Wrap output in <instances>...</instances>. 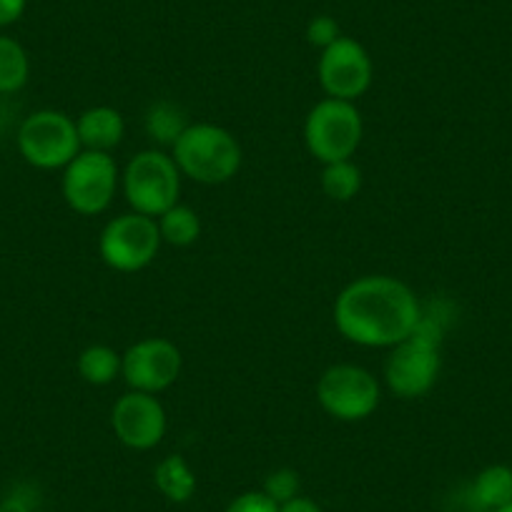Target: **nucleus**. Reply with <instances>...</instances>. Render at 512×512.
<instances>
[{
	"mask_svg": "<svg viewBox=\"0 0 512 512\" xmlns=\"http://www.w3.org/2000/svg\"><path fill=\"white\" fill-rule=\"evenodd\" d=\"M420 312L422 302L410 284L390 274H367L339 292L334 327L359 347L392 349L410 337Z\"/></svg>",
	"mask_w": 512,
	"mask_h": 512,
	"instance_id": "obj_1",
	"label": "nucleus"
},
{
	"mask_svg": "<svg viewBox=\"0 0 512 512\" xmlns=\"http://www.w3.org/2000/svg\"><path fill=\"white\" fill-rule=\"evenodd\" d=\"M171 156L181 176L206 186H219L234 179L244 159L236 136L216 123H189L171 146Z\"/></svg>",
	"mask_w": 512,
	"mask_h": 512,
	"instance_id": "obj_2",
	"label": "nucleus"
},
{
	"mask_svg": "<svg viewBox=\"0 0 512 512\" xmlns=\"http://www.w3.org/2000/svg\"><path fill=\"white\" fill-rule=\"evenodd\" d=\"M181 171L174 156L161 149H146L131 156L121 174V189L136 214L159 219L164 211L179 204Z\"/></svg>",
	"mask_w": 512,
	"mask_h": 512,
	"instance_id": "obj_3",
	"label": "nucleus"
},
{
	"mask_svg": "<svg viewBox=\"0 0 512 512\" xmlns=\"http://www.w3.org/2000/svg\"><path fill=\"white\" fill-rule=\"evenodd\" d=\"M364 139V121L352 101L322 98L304 121V144L319 164L347 161L357 154Z\"/></svg>",
	"mask_w": 512,
	"mask_h": 512,
	"instance_id": "obj_4",
	"label": "nucleus"
},
{
	"mask_svg": "<svg viewBox=\"0 0 512 512\" xmlns=\"http://www.w3.org/2000/svg\"><path fill=\"white\" fill-rule=\"evenodd\" d=\"M16 141L23 159L43 171L66 169L83 151L76 121L56 108L33 111L18 128Z\"/></svg>",
	"mask_w": 512,
	"mask_h": 512,
	"instance_id": "obj_5",
	"label": "nucleus"
},
{
	"mask_svg": "<svg viewBox=\"0 0 512 512\" xmlns=\"http://www.w3.org/2000/svg\"><path fill=\"white\" fill-rule=\"evenodd\" d=\"M161 234L156 219L136 211L118 214L103 226L98 236V254L113 272L134 274L149 267L159 256Z\"/></svg>",
	"mask_w": 512,
	"mask_h": 512,
	"instance_id": "obj_6",
	"label": "nucleus"
},
{
	"mask_svg": "<svg viewBox=\"0 0 512 512\" xmlns=\"http://www.w3.org/2000/svg\"><path fill=\"white\" fill-rule=\"evenodd\" d=\"M317 402L339 422H362L382 402L379 379L359 364H332L317 379Z\"/></svg>",
	"mask_w": 512,
	"mask_h": 512,
	"instance_id": "obj_7",
	"label": "nucleus"
},
{
	"mask_svg": "<svg viewBox=\"0 0 512 512\" xmlns=\"http://www.w3.org/2000/svg\"><path fill=\"white\" fill-rule=\"evenodd\" d=\"M118 186H121V171L116 159L103 151L83 149L63 169V199L81 216L103 214L113 204Z\"/></svg>",
	"mask_w": 512,
	"mask_h": 512,
	"instance_id": "obj_8",
	"label": "nucleus"
},
{
	"mask_svg": "<svg viewBox=\"0 0 512 512\" xmlns=\"http://www.w3.org/2000/svg\"><path fill=\"white\" fill-rule=\"evenodd\" d=\"M184 367L181 349L171 339L146 337L121 354V377L128 390L161 395L176 384Z\"/></svg>",
	"mask_w": 512,
	"mask_h": 512,
	"instance_id": "obj_9",
	"label": "nucleus"
},
{
	"mask_svg": "<svg viewBox=\"0 0 512 512\" xmlns=\"http://www.w3.org/2000/svg\"><path fill=\"white\" fill-rule=\"evenodd\" d=\"M440 369V344L410 334L405 342L390 349V357L384 362V382L400 400H417L435 387Z\"/></svg>",
	"mask_w": 512,
	"mask_h": 512,
	"instance_id": "obj_10",
	"label": "nucleus"
},
{
	"mask_svg": "<svg viewBox=\"0 0 512 512\" xmlns=\"http://www.w3.org/2000/svg\"><path fill=\"white\" fill-rule=\"evenodd\" d=\"M317 78L329 98L354 103L372 86V58L362 43L349 36H339L332 46L319 53Z\"/></svg>",
	"mask_w": 512,
	"mask_h": 512,
	"instance_id": "obj_11",
	"label": "nucleus"
},
{
	"mask_svg": "<svg viewBox=\"0 0 512 512\" xmlns=\"http://www.w3.org/2000/svg\"><path fill=\"white\" fill-rule=\"evenodd\" d=\"M111 427L123 447L136 452L154 450L166 437V410L156 395L128 390L111 407Z\"/></svg>",
	"mask_w": 512,
	"mask_h": 512,
	"instance_id": "obj_12",
	"label": "nucleus"
},
{
	"mask_svg": "<svg viewBox=\"0 0 512 512\" xmlns=\"http://www.w3.org/2000/svg\"><path fill=\"white\" fill-rule=\"evenodd\" d=\"M76 128L83 149L103 151V154H111L126 136V121H123L121 111L111 106L86 108L76 118Z\"/></svg>",
	"mask_w": 512,
	"mask_h": 512,
	"instance_id": "obj_13",
	"label": "nucleus"
},
{
	"mask_svg": "<svg viewBox=\"0 0 512 512\" xmlns=\"http://www.w3.org/2000/svg\"><path fill=\"white\" fill-rule=\"evenodd\" d=\"M472 505L480 512H495L512 502V467L490 465L475 477L470 487Z\"/></svg>",
	"mask_w": 512,
	"mask_h": 512,
	"instance_id": "obj_14",
	"label": "nucleus"
},
{
	"mask_svg": "<svg viewBox=\"0 0 512 512\" xmlns=\"http://www.w3.org/2000/svg\"><path fill=\"white\" fill-rule=\"evenodd\" d=\"M154 482L169 502H189L196 492V475L181 455H169L156 465Z\"/></svg>",
	"mask_w": 512,
	"mask_h": 512,
	"instance_id": "obj_15",
	"label": "nucleus"
},
{
	"mask_svg": "<svg viewBox=\"0 0 512 512\" xmlns=\"http://www.w3.org/2000/svg\"><path fill=\"white\" fill-rule=\"evenodd\" d=\"M156 224H159L161 241L169 246H179V249L196 244L201 236L199 214H196V209H191V206L181 204V201L171 206L169 211H164V214L156 219Z\"/></svg>",
	"mask_w": 512,
	"mask_h": 512,
	"instance_id": "obj_16",
	"label": "nucleus"
},
{
	"mask_svg": "<svg viewBox=\"0 0 512 512\" xmlns=\"http://www.w3.org/2000/svg\"><path fill=\"white\" fill-rule=\"evenodd\" d=\"M78 374L93 387H106L121 377V354L108 344H91L78 354Z\"/></svg>",
	"mask_w": 512,
	"mask_h": 512,
	"instance_id": "obj_17",
	"label": "nucleus"
},
{
	"mask_svg": "<svg viewBox=\"0 0 512 512\" xmlns=\"http://www.w3.org/2000/svg\"><path fill=\"white\" fill-rule=\"evenodd\" d=\"M31 76L28 53L16 38L0 36V93L21 91Z\"/></svg>",
	"mask_w": 512,
	"mask_h": 512,
	"instance_id": "obj_18",
	"label": "nucleus"
},
{
	"mask_svg": "<svg viewBox=\"0 0 512 512\" xmlns=\"http://www.w3.org/2000/svg\"><path fill=\"white\" fill-rule=\"evenodd\" d=\"M322 191L332 201H352L362 191V169L352 159L324 164L322 169Z\"/></svg>",
	"mask_w": 512,
	"mask_h": 512,
	"instance_id": "obj_19",
	"label": "nucleus"
},
{
	"mask_svg": "<svg viewBox=\"0 0 512 512\" xmlns=\"http://www.w3.org/2000/svg\"><path fill=\"white\" fill-rule=\"evenodd\" d=\"M189 121H186L184 111L171 101H159L149 108L146 113V134L159 144L174 146L176 139L186 131Z\"/></svg>",
	"mask_w": 512,
	"mask_h": 512,
	"instance_id": "obj_20",
	"label": "nucleus"
},
{
	"mask_svg": "<svg viewBox=\"0 0 512 512\" xmlns=\"http://www.w3.org/2000/svg\"><path fill=\"white\" fill-rule=\"evenodd\" d=\"M299 487H302V480H299V472L292 470V467H279V470L269 472V477L264 480V492L277 505L294 500L299 495Z\"/></svg>",
	"mask_w": 512,
	"mask_h": 512,
	"instance_id": "obj_21",
	"label": "nucleus"
},
{
	"mask_svg": "<svg viewBox=\"0 0 512 512\" xmlns=\"http://www.w3.org/2000/svg\"><path fill=\"white\" fill-rule=\"evenodd\" d=\"M342 36V31H339V23L337 18L332 16H314L312 21L307 23V41L309 46L319 48V51H324L327 46H332L337 38Z\"/></svg>",
	"mask_w": 512,
	"mask_h": 512,
	"instance_id": "obj_22",
	"label": "nucleus"
},
{
	"mask_svg": "<svg viewBox=\"0 0 512 512\" xmlns=\"http://www.w3.org/2000/svg\"><path fill=\"white\" fill-rule=\"evenodd\" d=\"M226 512H279V505L264 490H251L234 497Z\"/></svg>",
	"mask_w": 512,
	"mask_h": 512,
	"instance_id": "obj_23",
	"label": "nucleus"
},
{
	"mask_svg": "<svg viewBox=\"0 0 512 512\" xmlns=\"http://www.w3.org/2000/svg\"><path fill=\"white\" fill-rule=\"evenodd\" d=\"M36 505L38 495L33 492V487L18 485L0 500V512H36Z\"/></svg>",
	"mask_w": 512,
	"mask_h": 512,
	"instance_id": "obj_24",
	"label": "nucleus"
},
{
	"mask_svg": "<svg viewBox=\"0 0 512 512\" xmlns=\"http://www.w3.org/2000/svg\"><path fill=\"white\" fill-rule=\"evenodd\" d=\"M28 0H0V28L13 26L26 13Z\"/></svg>",
	"mask_w": 512,
	"mask_h": 512,
	"instance_id": "obj_25",
	"label": "nucleus"
},
{
	"mask_svg": "<svg viewBox=\"0 0 512 512\" xmlns=\"http://www.w3.org/2000/svg\"><path fill=\"white\" fill-rule=\"evenodd\" d=\"M279 512H324V510L317 505V502L309 500V497L297 495V497H294V500H289V502H284V505H279Z\"/></svg>",
	"mask_w": 512,
	"mask_h": 512,
	"instance_id": "obj_26",
	"label": "nucleus"
},
{
	"mask_svg": "<svg viewBox=\"0 0 512 512\" xmlns=\"http://www.w3.org/2000/svg\"><path fill=\"white\" fill-rule=\"evenodd\" d=\"M495 512H512V502H510V505H505V507H500V510H495Z\"/></svg>",
	"mask_w": 512,
	"mask_h": 512,
	"instance_id": "obj_27",
	"label": "nucleus"
}]
</instances>
